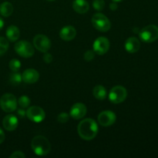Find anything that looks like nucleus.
I'll return each mask as SVG.
<instances>
[{"instance_id": "nucleus-1", "label": "nucleus", "mask_w": 158, "mask_h": 158, "mask_svg": "<svg viewBox=\"0 0 158 158\" xmlns=\"http://www.w3.org/2000/svg\"><path fill=\"white\" fill-rule=\"evenodd\" d=\"M77 131L83 140H91L95 138L98 133V126L94 119L86 118L80 122Z\"/></svg>"}, {"instance_id": "nucleus-2", "label": "nucleus", "mask_w": 158, "mask_h": 158, "mask_svg": "<svg viewBox=\"0 0 158 158\" xmlns=\"http://www.w3.org/2000/svg\"><path fill=\"white\" fill-rule=\"evenodd\" d=\"M31 147L36 155L45 156L51 151V144L47 138L42 135L35 136L31 142Z\"/></svg>"}, {"instance_id": "nucleus-3", "label": "nucleus", "mask_w": 158, "mask_h": 158, "mask_svg": "<svg viewBox=\"0 0 158 158\" xmlns=\"http://www.w3.org/2000/svg\"><path fill=\"white\" fill-rule=\"evenodd\" d=\"M139 36L144 43H153L158 39V27L155 25L145 26L139 32Z\"/></svg>"}, {"instance_id": "nucleus-4", "label": "nucleus", "mask_w": 158, "mask_h": 158, "mask_svg": "<svg viewBox=\"0 0 158 158\" xmlns=\"http://www.w3.org/2000/svg\"><path fill=\"white\" fill-rule=\"evenodd\" d=\"M92 24L95 29L100 32H107L111 27L109 19L102 13H96L92 18Z\"/></svg>"}, {"instance_id": "nucleus-5", "label": "nucleus", "mask_w": 158, "mask_h": 158, "mask_svg": "<svg viewBox=\"0 0 158 158\" xmlns=\"http://www.w3.org/2000/svg\"><path fill=\"white\" fill-rule=\"evenodd\" d=\"M15 51L22 57L29 58L33 56L35 49L34 46L26 40H21L15 43Z\"/></svg>"}, {"instance_id": "nucleus-6", "label": "nucleus", "mask_w": 158, "mask_h": 158, "mask_svg": "<svg viewBox=\"0 0 158 158\" xmlns=\"http://www.w3.org/2000/svg\"><path fill=\"white\" fill-rule=\"evenodd\" d=\"M0 106L6 113L13 112L17 108V100L13 94H6L0 98Z\"/></svg>"}, {"instance_id": "nucleus-7", "label": "nucleus", "mask_w": 158, "mask_h": 158, "mask_svg": "<svg viewBox=\"0 0 158 158\" xmlns=\"http://www.w3.org/2000/svg\"><path fill=\"white\" fill-rule=\"evenodd\" d=\"M127 91L123 86H116L111 89L109 94V100L114 104H118L126 100Z\"/></svg>"}, {"instance_id": "nucleus-8", "label": "nucleus", "mask_w": 158, "mask_h": 158, "mask_svg": "<svg viewBox=\"0 0 158 158\" xmlns=\"http://www.w3.org/2000/svg\"><path fill=\"white\" fill-rule=\"evenodd\" d=\"M26 117L34 123H41L46 117V113L43 108L37 106H32L26 110Z\"/></svg>"}, {"instance_id": "nucleus-9", "label": "nucleus", "mask_w": 158, "mask_h": 158, "mask_svg": "<svg viewBox=\"0 0 158 158\" xmlns=\"http://www.w3.org/2000/svg\"><path fill=\"white\" fill-rule=\"evenodd\" d=\"M34 47L42 52H46L51 47V41L46 35L38 34L33 38Z\"/></svg>"}, {"instance_id": "nucleus-10", "label": "nucleus", "mask_w": 158, "mask_h": 158, "mask_svg": "<svg viewBox=\"0 0 158 158\" xmlns=\"http://www.w3.org/2000/svg\"><path fill=\"white\" fill-rule=\"evenodd\" d=\"M110 41L106 37H99L94 43V51L98 55L106 53L110 49Z\"/></svg>"}, {"instance_id": "nucleus-11", "label": "nucleus", "mask_w": 158, "mask_h": 158, "mask_svg": "<svg viewBox=\"0 0 158 158\" xmlns=\"http://www.w3.org/2000/svg\"><path fill=\"white\" fill-rule=\"evenodd\" d=\"M116 120H117L116 114L110 110L103 111L98 116L99 123L103 127L111 126L115 123Z\"/></svg>"}, {"instance_id": "nucleus-12", "label": "nucleus", "mask_w": 158, "mask_h": 158, "mask_svg": "<svg viewBox=\"0 0 158 158\" xmlns=\"http://www.w3.org/2000/svg\"><path fill=\"white\" fill-rule=\"evenodd\" d=\"M86 106L82 103H77L71 107L69 115L74 120H80L85 117L86 114Z\"/></svg>"}, {"instance_id": "nucleus-13", "label": "nucleus", "mask_w": 158, "mask_h": 158, "mask_svg": "<svg viewBox=\"0 0 158 158\" xmlns=\"http://www.w3.org/2000/svg\"><path fill=\"white\" fill-rule=\"evenodd\" d=\"M40 78V74L38 71L34 69H27L22 74V80L23 82L28 84H32L38 81Z\"/></svg>"}, {"instance_id": "nucleus-14", "label": "nucleus", "mask_w": 158, "mask_h": 158, "mask_svg": "<svg viewBox=\"0 0 158 158\" xmlns=\"http://www.w3.org/2000/svg\"><path fill=\"white\" fill-rule=\"evenodd\" d=\"M19 124L18 119L15 115L9 114V115L6 116L3 119L2 125L3 127L8 131H15L17 128Z\"/></svg>"}, {"instance_id": "nucleus-15", "label": "nucleus", "mask_w": 158, "mask_h": 158, "mask_svg": "<svg viewBox=\"0 0 158 158\" xmlns=\"http://www.w3.org/2000/svg\"><path fill=\"white\" fill-rule=\"evenodd\" d=\"M77 35V30L72 26H66L62 28L60 32V36L64 41H71Z\"/></svg>"}, {"instance_id": "nucleus-16", "label": "nucleus", "mask_w": 158, "mask_h": 158, "mask_svg": "<svg viewBox=\"0 0 158 158\" xmlns=\"http://www.w3.org/2000/svg\"><path fill=\"white\" fill-rule=\"evenodd\" d=\"M140 43L136 37H130L126 40L125 49L130 53H135L140 49Z\"/></svg>"}, {"instance_id": "nucleus-17", "label": "nucleus", "mask_w": 158, "mask_h": 158, "mask_svg": "<svg viewBox=\"0 0 158 158\" xmlns=\"http://www.w3.org/2000/svg\"><path fill=\"white\" fill-rule=\"evenodd\" d=\"M73 9L80 14H84L89 9V5L86 0H74L73 2Z\"/></svg>"}, {"instance_id": "nucleus-18", "label": "nucleus", "mask_w": 158, "mask_h": 158, "mask_svg": "<svg viewBox=\"0 0 158 158\" xmlns=\"http://www.w3.org/2000/svg\"><path fill=\"white\" fill-rule=\"evenodd\" d=\"M19 29L15 26H10L6 29V37L11 42H15L19 38Z\"/></svg>"}, {"instance_id": "nucleus-19", "label": "nucleus", "mask_w": 158, "mask_h": 158, "mask_svg": "<svg viewBox=\"0 0 158 158\" xmlns=\"http://www.w3.org/2000/svg\"><path fill=\"white\" fill-rule=\"evenodd\" d=\"M93 94L96 99L99 100H103L106 97L107 93H106V89L104 86H101V85H97L94 88Z\"/></svg>"}, {"instance_id": "nucleus-20", "label": "nucleus", "mask_w": 158, "mask_h": 158, "mask_svg": "<svg viewBox=\"0 0 158 158\" xmlns=\"http://www.w3.org/2000/svg\"><path fill=\"white\" fill-rule=\"evenodd\" d=\"M13 12V6L9 2H4L0 5V14L4 17H9Z\"/></svg>"}, {"instance_id": "nucleus-21", "label": "nucleus", "mask_w": 158, "mask_h": 158, "mask_svg": "<svg viewBox=\"0 0 158 158\" xmlns=\"http://www.w3.org/2000/svg\"><path fill=\"white\" fill-rule=\"evenodd\" d=\"M22 75L19 73V71L17 72H12L10 74V77H9V81L12 83V85H19L20 84V83L22 82Z\"/></svg>"}, {"instance_id": "nucleus-22", "label": "nucleus", "mask_w": 158, "mask_h": 158, "mask_svg": "<svg viewBox=\"0 0 158 158\" xmlns=\"http://www.w3.org/2000/svg\"><path fill=\"white\" fill-rule=\"evenodd\" d=\"M9 42L4 37L0 36V56H2L7 52L9 49Z\"/></svg>"}, {"instance_id": "nucleus-23", "label": "nucleus", "mask_w": 158, "mask_h": 158, "mask_svg": "<svg viewBox=\"0 0 158 158\" xmlns=\"http://www.w3.org/2000/svg\"><path fill=\"white\" fill-rule=\"evenodd\" d=\"M18 103L20 106V107L26 109V108L29 107V104H30V99L27 96H22V97L19 98Z\"/></svg>"}, {"instance_id": "nucleus-24", "label": "nucleus", "mask_w": 158, "mask_h": 158, "mask_svg": "<svg viewBox=\"0 0 158 158\" xmlns=\"http://www.w3.org/2000/svg\"><path fill=\"white\" fill-rule=\"evenodd\" d=\"M20 67H21V63L17 59H12L9 62V68L12 72H17L19 70Z\"/></svg>"}, {"instance_id": "nucleus-25", "label": "nucleus", "mask_w": 158, "mask_h": 158, "mask_svg": "<svg viewBox=\"0 0 158 158\" xmlns=\"http://www.w3.org/2000/svg\"><path fill=\"white\" fill-rule=\"evenodd\" d=\"M93 6L97 11H102L105 7L104 0H94Z\"/></svg>"}, {"instance_id": "nucleus-26", "label": "nucleus", "mask_w": 158, "mask_h": 158, "mask_svg": "<svg viewBox=\"0 0 158 158\" xmlns=\"http://www.w3.org/2000/svg\"><path fill=\"white\" fill-rule=\"evenodd\" d=\"M69 115L66 113H61L58 115L57 117V120L60 123H66L67 121H69Z\"/></svg>"}, {"instance_id": "nucleus-27", "label": "nucleus", "mask_w": 158, "mask_h": 158, "mask_svg": "<svg viewBox=\"0 0 158 158\" xmlns=\"http://www.w3.org/2000/svg\"><path fill=\"white\" fill-rule=\"evenodd\" d=\"M95 57V52L93 50H88L85 52L84 59L86 61H91Z\"/></svg>"}, {"instance_id": "nucleus-28", "label": "nucleus", "mask_w": 158, "mask_h": 158, "mask_svg": "<svg viewBox=\"0 0 158 158\" xmlns=\"http://www.w3.org/2000/svg\"><path fill=\"white\" fill-rule=\"evenodd\" d=\"M26 155L22 151H15L10 155V158H25Z\"/></svg>"}, {"instance_id": "nucleus-29", "label": "nucleus", "mask_w": 158, "mask_h": 158, "mask_svg": "<svg viewBox=\"0 0 158 158\" xmlns=\"http://www.w3.org/2000/svg\"><path fill=\"white\" fill-rule=\"evenodd\" d=\"M43 60L46 63H50L52 61V56L50 53H48L47 52H45L44 56H43Z\"/></svg>"}, {"instance_id": "nucleus-30", "label": "nucleus", "mask_w": 158, "mask_h": 158, "mask_svg": "<svg viewBox=\"0 0 158 158\" xmlns=\"http://www.w3.org/2000/svg\"><path fill=\"white\" fill-rule=\"evenodd\" d=\"M17 114H18L19 117L23 118V117H25L26 116V111H25L23 108H20L17 110Z\"/></svg>"}, {"instance_id": "nucleus-31", "label": "nucleus", "mask_w": 158, "mask_h": 158, "mask_svg": "<svg viewBox=\"0 0 158 158\" xmlns=\"http://www.w3.org/2000/svg\"><path fill=\"white\" fill-rule=\"evenodd\" d=\"M5 138H6V136H5L4 132H3L2 130L0 128V143H2L4 141Z\"/></svg>"}, {"instance_id": "nucleus-32", "label": "nucleus", "mask_w": 158, "mask_h": 158, "mask_svg": "<svg viewBox=\"0 0 158 158\" xmlns=\"http://www.w3.org/2000/svg\"><path fill=\"white\" fill-rule=\"evenodd\" d=\"M110 9H111V10L115 11L116 9H117V3H116L115 2H113V3H111V4L110 5Z\"/></svg>"}, {"instance_id": "nucleus-33", "label": "nucleus", "mask_w": 158, "mask_h": 158, "mask_svg": "<svg viewBox=\"0 0 158 158\" xmlns=\"http://www.w3.org/2000/svg\"><path fill=\"white\" fill-rule=\"evenodd\" d=\"M3 26H4V22H3L2 19L0 17V30L3 28Z\"/></svg>"}, {"instance_id": "nucleus-34", "label": "nucleus", "mask_w": 158, "mask_h": 158, "mask_svg": "<svg viewBox=\"0 0 158 158\" xmlns=\"http://www.w3.org/2000/svg\"><path fill=\"white\" fill-rule=\"evenodd\" d=\"M112 1L115 2H121L122 0H112Z\"/></svg>"}, {"instance_id": "nucleus-35", "label": "nucleus", "mask_w": 158, "mask_h": 158, "mask_svg": "<svg viewBox=\"0 0 158 158\" xmlns=\"http://www.w3.org/2000/svg\"><path fill=\"white\" fill-rule=\"evenodd\" d=\"M47 1H49V2H52V1H55V0H47Z\"/></svg>"}]
</instances>
